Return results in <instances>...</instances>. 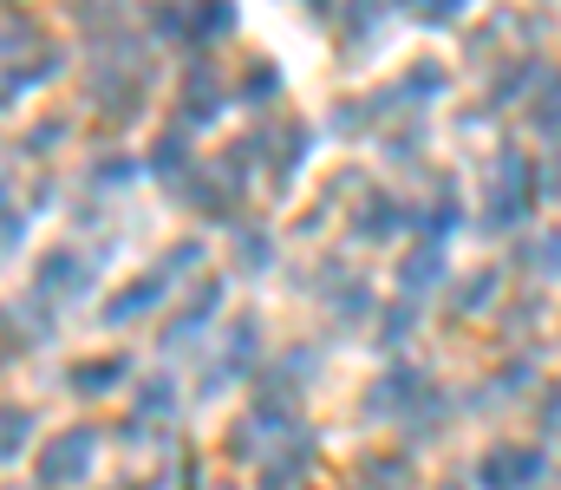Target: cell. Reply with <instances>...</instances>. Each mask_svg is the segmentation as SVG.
Segmentation results:
<instances>
[{
    "label": "cell",
    "instance_id": "6da1fadb",
    "mask_svg": "<svg viewBox=\"0 0 561 490\" xmlns=\"http://www.w3.org/2000/svg\"><path fill=\"white\" fill-rule=\"evenodd\" d=\"M85 465H92V438L85 432H66L53 445V458H46V485H72V478H85Z\"/></svg>",
    "mask_w": 561,
    "mask_h": 490
},
{
    "label": "cell",
    "instance_id": "3957f363",
    "mask_svg": "<svg viewBox=\"0 0 561 490\" xmlns=\"http://www.w3.org/2000/svg\"><path fill=\"white\" fill-rule=\"evenodd\" d=\"M431 275H437V255H412V262H405V282H412V288L431 282Z\"/></svg>",
    "mask_w": 561,
    "mask_h": 490
},
{
    "label": "cell",
    "instance_id": "7a4b0ae2",
    "mask_svg": "<svg viewBox=\"0 0 561 490\" xmlns=\"http://www.w3.org/2000/svg\"><path fill=\"white\" fill-rule=\"evenodd\" d=\"M536 471H542V458H536V452H490V465H483V485L523 490Z\"/></svg>",
    "mask_w": 561,
    "mask_h": 490
},
{
    "label": "cell",
    "instance_id": "277c9868",
    "mask_svg": "<svg viewBox=\"0 0 561 490\" xmlns=\"http://www.w3.org/2000/svg\"><path fill=\"white\" fill-rule=\"evenodd\" d=\"M424 13H431V20H437V13H457V7H463V0H419Z\"/></svg>",
    "mask_w": 561,
    "mask_h": 490
}]
</instances>
